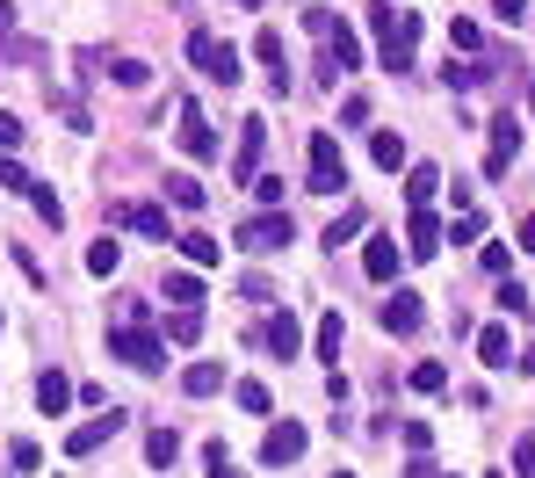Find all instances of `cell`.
Instances as JSON below:
<instances>
[{
    "mask_svg": "<svg viewBox=\"0 0 535 478\" xmlns=\"http://www.w3.org/2000/svg\"><path fill=\"white\" fill-rule=\"evenodd\" d=\"M29 203H37V218H44L51 232H58V225H66V203H58V196H51L44 182H29Z\"/></svg>",
    "mask_w": 535,
    "mask_h": 478,
    "instance_id": "32",
    "label": "cell"
},
{
    "mask_svg": "<svg viewBox=\"0 0 535 478\" xmlns=\"http://www.w3.org/2000/svg\"><path fill=\"white\" fill-rule=\"evenodd\" d=\"M514 247H521V254H535V218H521V232H514Z\"/></svg>",
    "mask_w": 535,
    "mask_h": 478,
    "instance_id": "49",
    "label": "cell"
},
{
    "mask_svg": "<svg viewBox=\"0 0 535 478\" xmlns=\"http://www.w3.org/2000/svg\"><path fill=\"white\" fill-rule=\"evenodd\" d=\"M123 428H131V413H123V406H109V413H94V421H80V428L66 435V457H94V450H102V442H116Z\"/></svg>",
    "mask_w": 535,
    "mask_h": 478,
    "instance_id": "7",
    "label": "cell"
},
{
    "mask_svg": "<svg viewBox=\"0 0 535 478\" xmlns=\"http://www.w3.org/2000/svg\"><path fill=\"white\" fill-rule=\"evenodd\" d=\"M0 37H15V0H0Z\"/></svg>",
    "mask_w": 535,
    "mask_h": 478,
    "instance_id": "50",
    "label": "cell"
},
{
    "mask_svg": "<svg viewBox=\"0 0 535 478\" xmlns=\"http://www.w3.org/2000/svg\"><path fill=\"white\" fill-rule=\"evenodd\" d=\"M304 442H311V435H304L297 421H275V428L261 435V464H297V457H304Z\"/></svg>",
    "mask_w": 535,
    "mask_h": 478,
    "instance_id": "12",
    "label": "cell"
},
{
    "mask_svg": "<svg viewBox=\"0 0 535 478\" xmlns=\"http://www.w3.org/2000/svg\"><path fill=\"white\" fill-rule=\"evenodd\" d=\"M405 254H413V261H434V254H442V218H434V211H413V218H405Z\"/></svg>",
    "mask_w": 535,
    "mask_h": 478,
    "instance_id": "13",
    "label": "cell"
},
{
    "mask_svg": "<svg viewBox=\"0 0 535 478\" xmlns=\"http://www.w3.org/2000/svg\"><path fill=\"white\" fill-rule=\"evenodd\" d=\"M109 225L138 232V239H174L167 211H160V203H138V196H116V203H109Z\"/></svg>",
    "mask_w": 535,
    "mask_h": 478,
    "instance_id": "6",
    "label": "cell"
},
{
    "mask_svg": "<svg viewBox=\"0 0 535 478\" xmlns=\"http://www.w3.org/2000/svg\"><path fill=\"white\" fill-rule=\"evenodd\" d=\"M239 297H254V305H268V297H275V283H268V276H246V283H239Z\"/></svg>",
    "mask_w": 535,
    "mask_h": 478,
    "instance_id": "48",
    "label": "cell"
},
{
    "mask_svg": "<svg viewBox=\"0 0 535 478\" xmlns=\"http://www.w3.org/2000/svg\"><path fill=\"white\" fill-rule=\"evenodd\" d=\"M507 268H514V254H507V247L492 239V247H485V276H507Z\"/></svg>",
    "mask_w": 535,
    "mask_h": 478,
    "instance_id": "46",
    "label": "cell"
},
{
    "mask_svg": "<svg viewBox=\"0 0 535 478\" xmlns=\"http://www.w3.org/2000/svg\"><path fill=\"white\" fill-rule=\"evenodd\" d=\"M8 464H15V471L29 478V471H44V450H37L29 435H15V442H8Z\"/></svg>",
    "mask_w": 535,
    "mask_h": 478,
    "instance_id": "33",
    "label": "cell"
},
{
    "mask_svg": "<svg viewBox=\"0 0 535 478\" xmlns=\"http://www.w3.org/2000/svg\"><path fill=\"white\" fill-rule=\"evenodd\" d=\"M261 153H268V116H246L239 124V153H232V182H254Z\"/></svg>",
    "mask_w": 535,
    "mask_h": 478,
    "instance_id": "8",
    "label": "cell"
},
{
    "mask_svg": "<svg viewBox=\"0 0 535 478\" xmlns=\"http://www.w3.org/2000/svg\"><path fill=\"white\" fill-rule=\"evenodd\" d=\"M376 319H384V334H420L427 305H420V290H391L384 305H376Z\"/></svg>",
    "mask_w": 535,
    "mask_h": 478,
    "instance_id": "9",
    "label": "cell"
},
{
    "mask_svg": "<svg viewBox=\"0 0 535 478\" xmlns=\"http://www.w3.org/2000/svg\"><path fill=\"white\" fill-rule=\"evenodd\" d=\"M434 189H442V167H413V174H405V203H413V211H427Z\"/></svg>",
    "mask_w": 535,
    "mask_h": 478,
    "instance_id": "21",
    "label": "cell"
},
{
    "mask_svg": "<svg viewBox=\"0 0 535 478\" xmlns=\"http://www.w3.org/2000/svg\"><path fill=\"white\" fill-rule=\"evenodd\" d=\"M514 153H521V124H514V109H507V116H492V153H485V174H492V182L514 167Z\"/></svg>",
    "mask_w": 535,
    "mask_h": 478,
    "instance_id": "11",
    "label": "cell"
},
{
    "mask_svg": "<svg viewBox=\"0 0 535 478\" xmlns=\"http://www.w3.org/2000/svg\"><path fill=\"white\" fill-rule=\"evenodd\" d=\"M0 58H8V66H37L44 44H37V37H0Z\"/></svg>",
    "mask_w": 535,
    "mask_h": 478,
    "instance_id": "31",
    "label": "cell"
},
{
    "mask_svg": "<svg viewBox=\"0 0 535 478\" xmlns=\"http://www.w3.org/2000/svg\"><path fill=\"white\" fill-rule=\"evenodd\" d=\"M449 44H456V51H478L485 29H478V22H449Z\"/></svg>",
    "mask_w": 535,
    "mask_h": 478,
    "instance_id": "37",
    "label": "cell"
},
{
    "mask_svg": "<svg viewBox=\"0 0 535 478\" xmlns=\"http://www.w3.org/2000/svg\"><path fill=\"white\" fill-rule=\"evenodd\" d=\"M210 478H246V471L225 457V442H210Z\"/></svg>",
    "mask_w": 535,
    "mask_h": 478,
    "instance_id": "44",
    "label": "cell"
},
{
    "mask_svg": "<svg viewBox=\"0 0 535 478\" xmlns=\"http://www.w3.org/2000/svg\"><path fill=\"white\" fill-rule=\"evenodd\" d=\"M109 355H123L131 370H145V377H152V370L167 363V341H160V334H145V319H123L116 334H109Z\"/></svg>",
    "mask_w": 535,
    "mask_h": 478,
    "instance_id": "4",
    "label": "cell"
},
{
    "mask_svg": "<svg viewBox=\"0 0 535 478\" xmlns=\"http://www.w3.org/2000/svg\"><path fill=\"white\" fill-rule=\"evenodd\" d=\"M181 392H188V399L225 392V363H188V370H181Z\"/></svg>",
    "mask_w": 535,
    "mask_h": 478,
    "instance_id": "19",
    "label": "cell"
},
{
    "mask_svg": "<svg viewBox=\"0 0 535 478\" xmlns=\"http://www.w3.org/2000/svg\"><path fill=\"white\" fill-rule=\"evenodd\" d=\"M167 341H174V348L203 341V312H167Z\"/></svg>",
    "mask_w": 535,
    "mask_h": 478,
    "instance_id": "27",
    "label": "cell"
},
{
    "mask_svg": "<svg viewBox=\"0 0 535 478\" xmlns=\"http://www.w3.org/2000/svg\"><path fill=\"white\" fill-rule=\"evenodd\" d=\"M188 58H196V73H203V80H225V87H239V80H246L239 51H232L225 37H210V29H188Z\"/></svg>",
    "mask_w": 535,
    "mask_h": 478,
    "instance_id": "2",
    "label": "cell"
},
{
    "mask_svg": "<svg viewBox=\"0 0 535 478\" xmlns=\"http://www.w3.org/2000/svg\"><path fill=\"white\" fill-rule=\"evenodd\" d=\"M362 276H369V283H391V276H398V239H391V232H376L369 247H362Z\"/></svg>",
    "mask_w": 535,
    "mask_h": 478,
    "instance_id": "14",
    "label": "cell"
},
{
    "mask_svg": "<svg viewBox=\"0 0 535 478\" xmlns=\"http://www.w3.org/2000/svg\"><path fill=\"white\" fill-rule=\"evenodd\" d=\"M478 232H485V218H478V211H456V225H449L442 239H478Z\"/></svg>",
    "mask_w": 535,
    "mask_h": 478,
    "instance_id": "42",
    "label": "cell"
},
{
    "mask_svg": "<svg viewBox=\"0 0 535 478\" xmlns=\"http://www.w3.org/2000/svg\"><path fill=\"white\" fill-rule=\"evenodd\" d=\"M311 341H319V355H326V363H340V341H348V326H340V312H326Z\"/></svg>",
    "mask_w": 535,
    "mask_h": 478,
    "instance_id": "28",
    "label": "cell"
},
{
    "mask_svg": "<svg viewBox=\"0 0 535 478\" xmlns=\"http://www.w3.org/2000/svg\"><path fill=\"white\" fill-rule=\"evenodd\" d=\"M37 406H44V413H66V406H73V384L58 377V370H44V377H37Z\"/></svg>",
    "mask_w": 535,
    "mask_h": 478,
    "instance_id": "23",
    "label": "cell"
},
{
    "mask_svg": "<svg viewBox=\"0 0 535 478\" xmlns=\"http://www.w3.org/2000/svg\"><path fill=\"white\" fill-rule=\"evenodd\" d=\"M116 261H123L116 239H94V247H87V276H116Z\"/></svg>",
    "mask_w": 535,
    "mask_h": 478,
    "instance_id": "30",
    "label": "cell"
},
{
    "mask_svg": "<svg viewBox=\"0 0 535 478\" xmlns=\"http://www.w3.org/2000/svg\"><path fill=\"white\" fill-rule=\"evenodd\" d=\"M174 247L188 254V268H217V261H225V247H217L210 232H174Z\"/></svg>",
    "mask_w": 535,
    "mask_h": 478,
    "instance_id": "20",
    "label": "cell"
},
{
    "mask_svg": "<svg viewBox=\"0 0 535 478\" xmlns=\"http://www.w3.org/2000/svg\"><path fill=\"white\" fill-rule=\"evenodd\" d=\"M181 153H188V160H217V131L203 124L196 109H181Z\"/></svg>",
    "mask_w": 535,
    "mask_h": 478,
    "instance_id": "15",
    "label": "cell"
},
{
    "mask_svg": "<svg viewBox=\"0 0 535 478\" xmlns=\"http://www.w3.org/2000/svg\"><path fill=\"white\" fill-rule=\"evenodd\" d=\"M145 457L160 464V471H174V457H181V435H174V428H152V435H145Z\"/></svg>",
    "mask_w": 535,
    "mask_h": 478,
    "instance_id": "26",
    "label": "cell"
},
{
    "mask_svg": "<svg viewBox=\"0 0 535 478\" xmlns=\"http://www.w3.org/2000/svg\"><path fill=\"white\" fill-rule=\"evenodd\" d=\"M369 160L384 167V174H398V167H405V138H398V131H376V138H369Z\"/></svg>",
    "mask_w": 535,
    "mask_h": 478,
    "instance_id": "22",
    "label": "cell"
},
{
    "mask_svg": "<svg viewBox=\"0 0 535 478\" xmlns=\"http://www.w3.org/2000/svg\"><path fill=\"white\" fill-rule=\"evenodd\" d=\"M167 196L181 203V211H203V182L196 174H167Z\"/></svg>",
    "mask_w": 535,
    "mask_h": 478,
    "instance_id": "29",
    "label": "cell"
},
{
    "mask_svg": "<svg viewBox=\"0 0 535 478\" xmlns=\"http://www.w3.org/2000/svg\"><path fill=\"white\" fill-rule=\"evenodd\" d=\"M492 22H507V29H521V22H528V0H492Z\"/></svg>",
    "mask_w": 535,
    "mask_h": 478,
    "instance_id": "40",
    "label": "cell"
},
{
    "mask_svg": "<svg viewBox=\"0 0 535 478\" xmlns=\"http://www.w3.org/2000/svg\"><path fill=\"white\" fill-rule=\"evenodd\" d=\"M51 109L66 116V131H94V116H87V102H80V95H51Z\"/></svg>",
    "mask_w": 535,
    "mask_h": 478,
    "instance_id": "34",
    "label": "cell"
},
{
    "mask_svg": "<svg viewBox=\"0 0 535 478\" xmlns=\"http://www.w3.org/2000/svg\"><path fill=\"white\" fill-rule=\"evenodd\" d=\"M514 370H528V377H535V341H528V348L514 355Z\"/></svg>",
    "mask_w": 535,
    "mask_h": 478,
    "instance_id": "51",
    "label": "cell"
},
{
    "mask_svg": "<svg viewBox=\"0 0 535 478\" xmlns=\"http://www.w3.org/2000/svg\"><path fill=\"white\" fill-rule=\"evenodd\" d=\"M254 189H261L268 211H282V174H254Z\"/></svg>",
    "mask_w": 535,
    "mask_h": 478,
    "instance_id": "45",
    "label": "cell"
},
{
    "mask_svg": "<svg viewBox=\"0 0 535 478\" xmlns=\"http://www.w3.org/2000/svg\"><path fill=\"white\" fill-rule=\"evenodd\" d=\"M167 305L174 312H203V276H196V268H174V276H167Z\"/></svg>",
    "mask_w": 535,
    "mask_h": 478,
    "instance_id": "18",
    "label": "cell"
},
{
    "mask_svg": "<svg viewBox=\"0 0 535 478\" xmlns=\"http://www.w3.org/2000/svg\"><path fill=\"white\" fill-rule=\"evenodd\" d=\"M362 225H369V211H362V203H348V211H340V218L326 225V247H348V239H355Z\"/></svg>",
    "mask_w": 535,
    "mask_h": 478,
    "instance_id": "25",
    "label": "cell"
},
{
    "mask_svg": "<svg viewBox=\"0 0 535 478\" xmlns=\"http://www.w3.org/2000/svg\"><path fill=\"white\" fill-rule=\"evenodd\" d=\"M427 442H434V435H427V421H405V450L427 457Z\"/></svg>",
    "mask_w": 535,
    "mask_h": 478,
    "instance_id": "47",
    "label": "cell"
},
{
    "mask_svg": "<svg viewBox=\"0 0 535 478\" xmlns=\"http://www.w3.org/2000/svg\"><path fill=\"white\" fill-rule=\"evenodd\" d=\"M333 478H355V471H333Z\"/></svg>",
    "mask_w": 535,
    "mask_h": 478,
    "instance_id": "54",
    "label": "cell"
},
{
    "mask_svg": "<svg viewBox=\"0 0 535 478\" xmlns=\"http://www.w3.org/2000/svg\"><path fill=\"white\" fill-rule=\"evenodd\" d=\"M319 44H326V73H333V80L362 66V44H355V29H348V22H326V29H319Z\"/></svg>",
    "mask_w": 535,
    "mask_h": 478,
    "instance_id": "10",
    "label": "cell"
},
{
    "mask_svg": "<svg viewBox=\"0 0 535 478\" xmlns=\"http://www.w3.org/2000/svg\"><path fill=\"white\" fill-rule=\"evenodd\" d=\"M304 160H311V182H304L311 196H340V189H348V160H340V138H333V131L311 138Z\"/></svg>",
    "mask_w": 535,
    "mask_h": 478,
    "instance_id": "3",
    "label": "cell"
},
{
    "mask_svg": "<svg viewBox=\"0 0 535 478\" xmlns=\"http://www.w3.org/2000/svg\"><path fill=\"white\" fill-rule=\"evenodd\" d=\"M528 116H535V87H528Z\"/></svg>",
    "mask_w": 535,
    "mask_h": 478,
    "instance_id": "53",
    "label": "cell"
},
{
    "mask_svg": "<svg viewBox=\"0 0 535 478\" xmlns=\"http://www.w3.org/2000/svg\"><path fill=\"white\" fill-rule=\"evenodd\" d=\"M492 73H499V66H485V58H470V66H456V58H449V66H442V80L456 87V95H463V87H485Z\"/></svg>",
    "mask_w": 535,
    "mask_h": 478,
    "instance_id": "24",
    "label": "cell"
},
{
    "mask_svg": "<svg viewBox=\"0 0 535 478\" xmlns=\"http://www.w3.org/2000/svg\"><path fill=\"white\" fill-rule=\"evenodd\" d=\"M514 478H535V435L514 442Z\"/></svg>",
    "mask_w": 535,
    "mask_h": 478,
    "instance_id": "43",
    "label": "cell"
},
{
    "mask_svg": "<svg viewBox=\"0 0 535 478\" xmlns=\"http://www.w3.org/2000/svg\"><path fill=\"white\" fill-rule=\"evenodd\" d=\"M232 399L246 406V413H268L275 399H268V384H254V377H246V384H232Z\"/></svg>",
    "mask_w": 535,
    "mask_h": 478,
    "instance_id": "36",
    "label": "cell"
},
{
    "mask_svg": "<svg viewBox=\"0 0 535 478\" xmlns=\"http://www.w3.org/2000/svg\"><path fill=\"white\" fill-rule=\"evenodd\" d=\"M109 73H116V87H145V80H152L145 58H109Z\"/></svg>",
    "mask_w": 535,
    "mask_h": 478,
    "instance_id": "35",
    "label": "cell"
},
{
    "mask_svg": "<svg viewBox=\"0 0 535 478\" xmlns=\"http://www.w3.org/2000/svg\"><path fill=\"white\" fill-rule=\"evenodd\" d=\"M0 189H15V196H29V174H22V160H8V153H0Z\"/></svg>",
    "mask_w": 535,
    "mask_h": 478,
    "instance_id": "38",
    "label": "cell"
},
{
    "mask_svg": "<svg viewBox=\"0 0 535 478\" xmlns=\"http://www.w3.org/2000/svg\"><path fill=\"white\" fill-rule=\"evenodd\" d=\"M232 8H261V0H232Z\"/></svg>",
    "mask_w": 535,
    "mask_h": 478,
    "instance_id": "52",
    "label": "cell"
},
{
    "mask_svg": "<svg viewBox=\"0 0 535 478\" xmlns=\"http://www.w3.org/2000/svg\"><path fill=\"white\" fill-rule=\"evenodd\" d=\"M290 239H297L290 211H261V218H246V225L232 232V247H239V254H282Z\"/></svg>",
    "mask_w": 535,
    "mask_h": 478,
    "instance_id": "5",
    "label": "cell"
},
{
    "mask_svg": "<svg viewBox=\"0 0 535 478\" xmlns=\"http://www.w3.org/2000/svg\"><path fill=\"white\" fill-rule=\"evenodd\" d=\"M478 363L485 370H514V334L507 326H478Z\"/></svg>",
    "mask_w": 535,
    "mask_h": 478,
    "instance_id": "16",
    "label": "cell"
},
{
    "mask_svg": "<svg viewBox=\"0 0 535 478\" xmlns=\"http://www.w3.org/2000/svg\"><path fill=\"white\" fill-rule=\"evenodd\" d=\"M261 341H268L275 355H297V348H304V326H297V312H290V305H282V312H275V319L261 326Z\"/></svg>",
    "mask_w": 535,
    "mask_h": 478,
    "instance_id": "17",
    "label": "cell"
},
{
    "mask_svg": "<svg viewBox=\"0 0 535 478\" xmlns=\"http://www.w3.org/2000/svg\"><path fill=\"white\" fill-rule=\"evenodd\" d=\"M442 384H449L442 363H420V370H413V392H442Z\"/></svg>",
    "mask_w": 535,
    "mask_h": 478,
    "instance_id": "39",
    "label": "cell"
},
{
    "mask_svg": "<svg viewBox=\"0 0 535 478\" xmlns=\"http://www.w3.org/2000/svg\"><path fill=\"white\" fill-rule=\"evenodd\" d=\"M369 29L384 44V73H413V37H420V15L398 8V0H369Z\"/></svg>",
    "mask_w": 535,
    "mask_h": 478,
    "instance_id": "1",
    "label": "cell"
},
{
    "mask_svg": "<svg viewBox=\"0 0 535 478\" xmlns=\"http://www.w3.org/2000/svg\"><path fill=\"white\" fill-rule=\"evenodd\" d=\"M15 145H22V116L0 109V153H15Z\"/></svg>",
    "mask_w": 535,
    "mask_h": 478,
    "instance_id": "41",
    "label": "cell"
}]
</instances>
